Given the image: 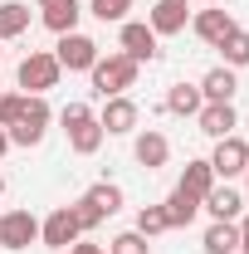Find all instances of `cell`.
Masks as SVG:
<instances>
[{"instance_id":"obj_1","label":"cell","mask_w":249,"mask_h":254,"mask_svg":"<svg viewBox=\"0 0 249 254\" xmlns=\"http://www.w3.org/2000/svg\"><path fill=\"white\" fill-rule=\"evenodd\" d=\"M59 123H63V132H68V147L78 152V157H93L98 147H103V123H98V113L88 108V103H68L59 113Z\"/></svg>"},{"instance_id":"obj_2","label":"cell","mask_w":249,"mask_h":254,"mask_svg":"<svg viewBox=\"0 0 249 254\" xmlns=\"http://www.w3.org/2000/svg\"><path fill=\"white\" fill-rule=\"evenodd\" d=\"M5 132H10V147H39L44 132H49V103H44L39 93H25L20 118L5 127Z\"/></svg>"},{"instance_id":"obj_3","label":"cell","mask_w":249,"mask_h":254,"mask_svg":"<svg viewBox=\"0 0 249 254\" xmlns=\"http://www.w3.org/2000/svg\"><path fill=\"white\" fill-rule=\"evenodd\" d=\"M88 73H93V93H98V98H118V93H127V88L137 83V64L127 59L123 49H118V54H108V59H98Z\"/></svg>"},{"instance_id":"obj_4","label":"cell","mask_w":249,"mask_h":254,"mask_svg":"<svg viewBox=\"0 0 249 254\" xmlns=\"http://www.w3.org/2000/svg\"><path fill=\"white\" fill-rule=\"evenodd\" d=\"M59 59H54V54H44V49H30V54H25V59H20V68H15V78H20V88H25V93H49V88H54V83H59Z\"/></svg>"},{"instance_id":"obj_5","label":"cell","mask_w":249,"mask_h":254,"mask_svg":"<svg viewBox=\"0 0 249 254\" xmlns=\"http://www.w3.org/2000/svg\"><path fill=\"white\" fill-rule=\"evenodd\" d=\"M54 59H59V68H68V73H88L103 54H98V44L88 39V34H59V44H54Z\"/></svg>"},{"instance_id":"obj_6","label":"cell","mask_w":249,"mask_h":254,"mask_svg":"<svg viewBox=\"0 0 249 254\" xmlns=\"http://www.w3.org/2000/svg\"><path fill=\"white\" fill-rule=\"evenodd\" d=\"M245 166H249V142L245 137H220L215 142V157H210V171L215 176H225V181H235V176H245Z\"/></svg>"},{"instance_id":"obj_7","label":"cell","mask_w":249,"mask_h":254,"mask_svg":"<svg viewBox=\"0 0 249 254\" xmlns=\"http://www.w3.org/2000/svg\"><path fill=\"white\" fill-rule=\"evenodd\" d=\"M34 240H39L34 210H10V215H0V245H5V250H30Z\"/></svg>"},{"instance_id":"obj_8","label":"cell","mask_w":249,"mask_h":254,"mask_svg":"<svg viewBox=\"0 0 249 254\" xmlns=\"http://www.w3.org/2000/svg\"><path fill=\"white\" fill-rule=\"evenodd\" d=\"M78 235H83V230H78V220H73L68 205H59L49 220H39V245H49V250H68Z\"/></svg>"},{"instance_id":"obj_9","label":"cell","mask_w":249,"mask_h":254,"mask_svg":"<svg viewBox=\"0 0 249 254\" xmlns=\"http://www.w3.org/2000/svg\"><path fill=\"white\" fill-rule=\"evenodd\" d=\"M98 123H103V132H108V137H123V132H132V127H137V103H132L127 93L103 98V113H98Z\"/></svg>"},{"instance_id":"obj_10","label":"cell","mask_w":249,"mask_h":254,"mask_svg":"<svg viewBox=\"0 0 249 254\" xmlns=\"http://www.w3.org/2000/svg\"><path fill=\"white\" fill-rule=\"evenodd\" d=\"M123 54L132 64H152L156 59V30L152 25H142V20H123Z\"/></svg>"},{"instance_id":"obj_11","label":"cell","mask_w":249,"mask_h":254,"mask_svg":"<svg viewBox=\"0 0 249 254\" xmlns=\"http://www.w3.org/2000/svg\"><path fill=\"white\" fill-rule=\"evenodd\" d=\"M147 25L156 30V39H161V34H181V30L190 25L186 0H156V5H152V15H147Z\"/></svg>"},{"instance_id":"obj_12","label":"cell","mask_w":249,"mask_h":254,"mask_svg":"<svg viewBox=\"0 0 249 254\" xmlns=\"http://www.w3.org/2000/svg\"><path fill=\"white\" fill-rule=\"evenodd\" d=\"M200 210H210L215 220H240V210H245V195H240V190L225 181V186H210V190H205Z\"/></svg>"},{"instance_id":"obj_13","label":"cell","mask_w":249,"mask_h":254,"mask_svg":"<svg viewBox=\"0 0 249 254\" xmlns=\"http://www.w3.org/2000/svg\"><path fill=\"white\" fill-rule=\"evenodd\" d=\"M190 30L200 34L205 44H220L225 34L235 30V20H230V10H225V5H210V10H200V15L190 20Z\"/></svg>"},{"instance_id":"obj_14","label":"cell","mask_w":249,"mask_h":254,"mask_svg":"<svg viewBox=\"0 0 249 254\" xmlns=\"http://www.w3.org/2000/svg\"><path fill=\"white\" fill-rule=\"evenodd\" d=\"M195 118H200V132H205V137H215V142H220V137H230L235 123H240V118H235V103H205Z\"/></svg>"},{"instance_id":"obj_15","label":"cell","mask_w":249,"mask_h":254,"mask_svg":"<svg viewBox=\"0 0 249 254\" xmlns=\"http://www.w3.org/2000/svg\"><path fill=\"white\" fill-rule=\"evenodd\" d=\"M39 10H44V25L54 34H73L78 30V0H39Z\"/></svg>"},{"instance_id":"obj_16","label":"cell","mask_w":249,"mask_h":254,"mask_svg":"<svg viewBox=\"0 0 249 254\" xmlns=\"http://www.w3.org/2000/svg\"><path fill=\"white\" fill-rule=\"evenodd\" d=\"M235 88H240V78H235V68H225V64L200 78V98H205V103H230Z\"/></svg>"},{"instance_id":"obj_17","label":"cell","mask_w":249,"mask_h":254,"mask_svg":"<svg viewBox=\"0 0 249 254\" xmlns=\"http://www.w3.org/2000/svg\"><path fill=\"white\" fill-rule=\"evenodd\" d=\"M132 157L142 161L147 171H156V166H166V157H171V142H166L161 132H152V127H147V132L137 137V147H132Z\"/></svg>"},{"instance_id":"obj_18","label":"cell","mask_w":249,"mask_h":254,"mask_svg":"<svg viewBox=\"0 0 249 254\" xmlns=\"http://www.w3.org/2000/svg\"><path fill=\"white\" fill-rule=\"evenodd\" d=\"M200 250H205V254H240V225H235V220H215L210 230H205Z\"/></svg>"},{"instance_id":"obj_19","label":"cell","mask_w":249,"mask_h":254,"mask_svg":"<svg viewBox=\"0 0 249 254\" xmlns=\"http://www.w3.org/2000/svg\"><path fill=\"white\" fill-rule=\"evenodd\" d=\"M200 108H205L200 83H171V93H166V113H176V118H195Z\"/></svg>"},{"instance_id":"obj_20","label":"cell","mask_w":249,"mask_h":254,"mask_svg":"<svg viewBox=\"0 0 249 254\" xmlns=\"http://www.w3.org/2000/svg\"><path fill=\"white\" fill-rule=\"evenodd\" d=\"M215 186V171H210V161H186V171H181V181L176 190H186L190 200H205V190Z\"/></svg>"},{"instance_id":"obj_21","label":"cell","mask_w":249,"mask_h":254,"mask_svg":"<svg viewBox=\"0 0 249 254\" xmlns=\"http://www.w3.org/2000/svg\"><path fill=\"white\" fill-rule=\"evenodd\" d=\"M161 210H166V225H171V230H186V225L200 215V200H190L186 190H171Z\"/></svg>"},{"instance_id":"obj_22","label":"cell","mask_w":249,"mask_h":254,"mask_svg":"<svg viewBox=\"0 0 249 254\" xmlns=\"http://www.w3.org/2000/svg\"><path fill=\"white\" fill-rule=\"evenodd\" d=\"M25 30H30V5L5 0V5H0V39H20Z\"/></svg>"},{"instance_id":"obj_23","label":"cell","mask_w":249,"mask_h":254,"mask_svg":"<svg viewBox=\"0 0 249 254\" xmlns=\"http://www.w3.org/2000/svg\"><path fill=\"white\" fill-rule=\"evenodd\" d=\"M215 49L225 54V68H245V64H249V30H240V25H235V30L225 34Z\"/></svg>"},{"instance_id":"obj_24","label":"cell","mask_w":249,"mask_h":254,"mask_svg":"<svg viewBox=\"0 0 249 254\" xmlns=\"http://www.w3.org/2000/svg\"><path fill=\"white\" fill-rule=\"evenodd\" d=\"M88 200H93L98 210H103V220H108V215H118V210H123V186H113V181H98V186L88 190Z\"/></svg>"},{"instance_id":"obj_25","label":"cell","mask_w":249,"mask_h":254,"mask_svg":"<svg viewBox=\"0 0 249 254\" xmlns=\"http://www.w3.org/2000/svg\"><path fill=\"white\" fill-rule=\"evenodd\" d=\"M127 10H132V0H88V15L103 20V25H123Z\"/></svg>"},{"instance_id":"obj_26","label":"cell","mask_w":249,"mask_h":254,"mask_svg":"<svg viewBox=\"0 0 249 254\" xmlns=\"http://www.w3.org/2000/svg\"><path fill=\"white\" fill-rule=\"evenodd\" d=\"M161 230H171V225H166V210H161V205H142V210H137V235L152 240V235H161Z\"/></svg>"},{"instance_id":"obj_27","label":"cell","mask_w":249,"mask_h":254,"mask_svg":"<svg viewBox=\"0 0 249 254\" xmlns=\"http://www.w3.org/2000/svg\"><path fill=\"white\" fill-rule=\"evenodd\" d=\"M108 254H152V245H147V235H137V230H123V235H113Z\"/></svg>"},{"instance_id":"obj_28","label":"cell","mask_w":249,"mask_h":254,"mask_svg":"<svg viewBox=\"0 0 249 254\" xmlns=\"http://www.w3.org/2000/svg\"><path fill=\"white\" fill-rule=\"evenodd\" d=\"M68 210H73V220H78V230H83V235L103 225V210H98V205H93V200H88V195H83V200H73Z\"/></svg>"},{"instance_id":"obj_29","label":"cell","mask_w":249,"mask_h":254,"mask_svg":"<svg viewBox=\"0 0 249 254\" xmlns=\"http://www.w3.org/2000/svg\"><path fill=\"white\" fill-rule=\"evenodd\" d=\"M20 103H25V93H0V127H10L20 118Z\"/></svg>"},{"instance_id":"obj_30","label":"cell","mask_w":249,"mask_h":254,"mask_svg":"<svg viewBox=\"0 0 249 254\" xmlns=\"http://www.w3.org/2000/svg\"><path fill=\"white\" fill-rule=\"evenodd\" d=\"M240 254H249V215L240 220Z\"/></svg>"},{"instance_id":"obj_31","label":"cell","mask_w":249,"mask_h":254,"mask_svg":"<svg viewBox=\"0 0 249 254\" xmlns=\"http://www.w3.org/2000/svg\"><path fill=\"white\" fill-rule=\"evenodd\" d=\"M68 254H108V250H98V245H78V240H73V250Z\"/></svg>"},{"instance_id":"obj_32","label":"cell","mask_w":249,"mask_h":254,"mask_svg":"<svg viewBox=\"0 0 249 254\" xmlns=\"http://www.w3.org/2000/svg\"><path fill=\"white\" fill-rule=\"evenodd\" d=\"M5 152H10V132L0 127V157H5Z\"/></svg>"},{"instance_id":"obj_33","label":"cell","mask_w":249,"mask_h":254,"mask_svg":"<svg viewBox=\"0 0 249 254\" xmlns=\"http://www.w3.org/2000/svg\"><path fill=\"white\" fill-rule=\"evenodd\" d=\"M186 5H225V0H186Z\"/></svg>"},{"instance_id":"obj_34","label":"cell","mask_w":249,"mask_h":254,"mask_svg":"<svg viewBox=\"0 0 249 254\" xmlns=\"http://www.w3.org/2000/svg\"><path fill=\"white\" fill-rule=\"evenodd\" d=\"M245 186H249V166H245Z\"/></svg>"},{"instance_id":"obj_35","label":"cell","mask_w":249,"mask_h":254,"mask_svg":"<svg viewBox=\"0 0 249 254\" xmlns=\"http://www.w3.org/2000/svg\"><path fill=\"white\" fill-rule=\"evenodd\" d=\"M0 64H5V49H0Z\"/></svg>"},{"instance_id":"obj_36","label":"cell","mask_w":249,"mask_h":254,"mask_svg":"<svg viewBox=\"0 0 249 254\" xmlns=\"http://www.w3.org/2000/svg\"><path fill=\"white\" fill-rule=\"evenodd\" d=\"M0 190H5V176H0Z\"/></svg>"}]
</instances>
